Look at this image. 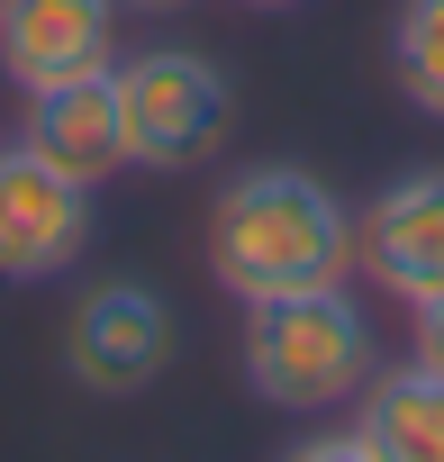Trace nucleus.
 Here are the masks:
<instances>
[{"instance_id":"nucleus-2","label":"nucleus","mask_w":444,"mask_h":462,"mask_svg":"<svg viewBox=\"0 0 444 462\" xmlns=\"http://www.w3.org/2000/svg\"><path fill=\"white\" fill-rule=\"evenodd\" d=\"M372 372H381V345H372V318H363V300L345 282L282 291V300L245 309V381H254L264 408L318 417V408L363 399Z\"/></svg>"},{"instance_id":"nucleus-1","label":"nucleus","mask_w":444,"mask_h":462,"mask_svg":"<svg viewBox=\"0 0 444 462\" xmlns=\"http://www.w3.org/2000/svg\"><path fill=\"white\" fill-rule=\"evenodd\" d=\"M208 273L245 309L282 300V291L345 282L354 273V208L300 163H254L208 208Z\"/></svg>"},{"instance_id":"nucleus-5","label":"nucleus","mask_w":444,"mask_h":462,"mask_svg":"<svg viewBox=\"0 0 444 462\" xmlns=\"http://www.w3.org/2000/svg\"><path fill=\"white\" fill-rule=\"evenodd\" d=\"M64 363L91 399H136L163 381L172 363V309L163 291L145 282H100L82 309H73V336H64Z\"/></svg>"},{"instance_id":"nucleus-9","label":"nucleus","mask_w":444,"mask_h":462,"mask_svg":"<svg viewBox=\"0 0 444 462\" xmlns=\"http://www.w3.org/2000/svg\"><path fill=\"white\" fill-rule=\"evenodd\" d=\"M363 444L372 462H444V372L417 354V363H381L363 381Z\"/></svg>"},{"instance_id":"nucleus-6","label":"nucleus","mask_w":444,"mask_h":462,"mask_svg":"<svg viewBox=\"0 0 444 462\" xmlns=\"http://www.w3.org/2000/svg\"><path fill=\"white\" fill-rule=\"evenodd\" d=\"M354 263H363L390 300L444 291V163L399 172V181L354 217Z\"/></svg>"},{"instance_id":"nucleus-13","label":"nucleus","mask_w":444,"mask_h":462,"mask_svg":"<svg viewBox=\"0 0 444 462\" xmlns=\"http://www.w3.org/2000/svg\"><path fill=\"white\" fill-rule=\"evenodd\" d=\"M245 10H291V0H245Z\"/></svg>"},{"instance_id":"nucleus-12","label":"nucleus","mask_w":444,"mask_h":462,"mask_svg":"<svg viewBox=\"0 0 444 462\" xmlns=\"http://www.w3.org/2000/svg\"><path fill=\"white\" fill-rule=\"evenodd\" d=\"M127 10H181V0H127Z\"/></svg>"},{"instance_id":"nucleus-8","label":"nucleus","mask_w":444,"mask_h":462,"mask_svg":"<svg viewBox=\"0 0 444 462\" xmlns=\"http://www.w3.org/2000/svg\"><path fill=\"white\" fill-rule=\"evenodd\" d=\"M19 145H37L55 172H73V181H109L118 163H127V118H118V73L100 64V73H73V82H55V91H28V136Z\"/></svg>"},{"instance_id":"nucleus-11","label":"nucleus","mask_w":444,"mask_h":462,"mask_svg":"<svg viewBox=\"0 0 444 462\" xmlns=\"http://www.w3.org/2000/svg\"><path fill=\"white\" fill-rule=\"evenodd\" d=\"M408 309H417V354L444 372V291H426V300H408Z\"/></svg>"},{"instance_id":"nucleus-7","label":"nucleus","mask_w":444,"mask_h":462,"mask_svg":"<svg viewBox=\"0 0 444 462\" xmlns=\"http://www.w3.org/2000/svg\"><path fill=\"white\" fill-rule=\"evenodd\" d=\"M100 64H118V0H0V73L19 91H55Z\"/></svg>"},{"instance_id":"nucleus-10","label":"nucleus","mask_w":444,"mask_h":462,"mask_svg":"<svg viewBox=\"0 0 444 462\" xmlns=\"http://www.w3.org/2000/svg\"><path fill=\"white\" fill-rule=\"evenodd\" d=\"M390 73H399V100L444 127V0H399V19H390Z\"/></svg>"},{"instance_id":"nucleus-3","label":"nucleus","mask_w":444,"mask_h":462,"mask_svg":"<svg viewBox=\"0 0 444 462\" xmlns=\"http://www.w3.org/2000/svg\"><path fill=\"white\" fill-rule=\"evenodd\" d=\"M118 73V118H127V163L145 172H190L199 154H217V136H227L236 118V91L227 73H217L208 55L190 46H145Z\"/></svg>"},{"instance_id":"nucleus-4","label":"nucleus","mask_w":444,"mask_h":462,"mask_svg":"<svg viewBox=\"0 0 444 462\" xmlns=\"http://www.w3.org/2000/svg\"><path fill=\"white\" fill-rule=\"evenodd\" d=\"M91 245V181L55 172L37 145H0V282H55Z\"/></svg>"}]
</instances>
